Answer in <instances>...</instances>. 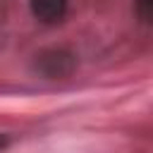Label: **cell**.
Segmentation results:
<instances>
[{"label": "cell", "mask_w": 153, "mask_h": 153, "mask_svg": "<svg viewBox=\"0 0 153 153\" xmlns=\"http://www.w3.org/2000/svg\"><path fill=\"white\" fill-rule=\"evenodd\" d=\"M33 67L45 76V79H65L76 69V55L67 48H50L36 55Z\"/></svg>", "instance_id": "obj_1"}, {"label": "cell", "mask_w": 153, "mask_h": 153, "mask_svg": "<svg viewBox=\"0 0 153 153\" xmlns=\"http://www.w3.org/2000/svg\"><path fill=\"white\" fill-rule=\"evenodd\" d=\"M31 12L43 24H57L67 14V0H29Z\"/></svg>", "instance_id": "obj_2"}, {"label": "cell", "mask_w": 153, "mask_h": 153, "mask_svg": "<svg viewBox=\"0 0 153 153\" xmlns=\"http://www.w3.org/2000/svg\"><path fill=\"white\" fill-rule=\"evenodd\" d=\"M151 10H153V0H134V12L143 24H151Z\"/></svg>", "instance_id": "obj_3"}, {"label": "cell", "mask_w": 153, "mask_h": 153, "mask_svg": "<svg viewBox=\"0 0 153 153\" xmlns=\"http://www.w3.org/2000/svg\"><path fill=\"white\" fill-rule=\"evenodd\" d=\"M7 146H10V136L7 134H0V151H5Z\"/></svg>", "instance_id": "obj_4"}]
</instances>
